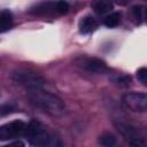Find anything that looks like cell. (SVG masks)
Listing matches in <instances>:
<instances>
[{
    "label": "cell",
    "instance_id": "17",
    "mask_svg": "<svg viewBox=\"0 0 147 147\" xmlns=\"http://www.w3.org/2000/svg\"><path fill=\"white\" fill-rule=\"evenodd\" d=\"M114 82L119 85H127V84H130L131 78H130V76H121V77H116L114 79Z\"/></svg>",
    "mask_w": 147,
    "mask_h": 147
},
{
    "label": "cell",
    "instance_id": "16",
    "mask_svg": "<svg viewBox=\"0 0 147 147\" xmlns=\"http://www.w3.org/2000/svg\"><path fill=\"white\" fill-rule=\"evenodd\" d=\"M132 13L134 15V18L137 20L138 23H140V20H141V16H142V9L140 6H134L132 7Z\"/></svg>",
    "mask_w": 147,
    "mask_h": 147
},
{
    "label": "cell",
    "instance_id": "5",
    "mask_svg": "<svg viewBox=\"0 0 147 147\" xmlns=\"http://www.w3.org/2000/svg\"><path fill=\"white\" fill-rule=\"evenodd\" d=\"M26 124L22 121H13L3 124L0 127V140H10L25 134Z\"/></svg>",
    "mask_w": 147,
    "mask_h": 147
},
{
    "label": "cell",
    "instance_id": "19",
    "mask_svg": "<svg viewBox=\"0 0 147 147\" xmlns=\"http://www.w3.org/2000/svg\"><path fill=\"white\" fill-rule=\"evenodd\" d=\"M115 2L117 5H119V6H125V5H127L129 0H115Z\"/></svg>",
    "mask_w": 147,
    "mask_h": 147
},
{
    "label": "cell",
    "instance_id": "14",
    "mask_svg": "<svg viewBox=\"0 0 147 147\" xmlns=\"http://www.w3.org/2000/svg\"><path fill=\"white\" fill-rule=\"evenodd\" d=\"M137 79L142 85L147 86V68H140L137 71Z\"/></svg>",
    "mask_w": 147,
    "mask_h": 147
},
{
    "label": "cell",
    "instance_id": "18",
    "mask_svg": "<svg viewBox=\"0 0 147 147\" xmlns=\"http://www.w3.org/2000/svg\"><path fill=\"white\" fill-rule=\"evenodd\" d=\"M13 110H14L13 106H10V105H3V106H1L0 113H1V116H5L7 114H10Z\"/></svg>",
    "mask_w": 147,
    "mask_h": 147
},
{
    "label": "cell",
    "instance_id": "4",
    "mask_svg": "<svg viewBox=\"0 0 147 147\" xmlns=\"http://www.w3.org/2000/svg\"><path fill=\"white\" fill-rule=\"evenodd\" d=\"M124 106L132 111H147V94L141 92H130L123 95Z\"/></svg>",
    "mask_w": 147,
    "mask_h": 147
},
{
    "label": "cell",
    "instance_id": "1",
    "mask_svg": "<svg viewBox=\"0 0 147 147\" xmlns=\"http://www.w3.org/2000/svg\"><path fill=\"white\" fill-rule=\"evenodd\" d=\"M26 96L33 106L40 108L52 116H61L64 113L63 101L55 94L44 91L41 87L29 88Z\"/></svg>",
    "mask_w": 147,
    "mask_h": 147
},
{
    "label": "cell",
    "instance_id": "7",
    "mask_svg": "<svg viewBox=\"0 0 147 147\" xmlns=\"http://www.w3.org/2000/svg\"><path fill=\"white\" fill-rule=\"evenodd\" d=\"M84 68L93 74H103L107 71V64L96 57H90L84 62Z\"/></svg>",
    "mask_w": 147,
    "mask_h": 147
},
{
    "label": "cell",
    "instance_id": "6",
    "mask_svg": "<svg viewBox=\"0 0 147 147\" xmlns=\"http://www.w3.org/2000/svg\"><path fill=\"white\" fill-rule=\"evenodd\" d=\"M116 126L118 127V131L126 139L130 140V144L131 145H136V146L144 145V142L141 140V137L139 136V132H138V130L136 127H133L132 125L125 124V123H117Z\"/></svg>",
    "mask_w": 147,
    "mask_h": 147
},
{
    "label": "cell",
    "instance_id": "12",
    "mask_svg": "<svg viewBox=\"0 0 147 147\" xmlns=\"http://www.w3.org/2000/svg\"><path fill=\"white\" fill-rule=\"evenodd\" d=\"M121 20V14L119 13H111L105 18V25L108 28H115L118 25Z\"/></svg>",
    "mask_w": 147,
    "mask_h": 147
},
{
    "label": "cell",
    "instance_id": "20",
    "mask_svg": "<svg viewBox=\"0 0 147 147\" xmlns=\"http://www.w3.org/2000/svg\"><path fill=\"white\" fill-rule=\"evenodd\" d=\"M9 145L10 146H21V147H23L24 146V142H22V141H15V142H11Z\"/></svg>",
    "mask_w": 147,
    "mask_h": 147
},
{
    "label": "cell",
    "instance_id": "9",
    "mask_svg": "<svg viewBox=\"0 0 147 147\" xmlns=\"http://www.w3.org/2000/svg\"><path fill=\"white\" fill-rule=\"evenodd\" d=\"M96 25H98L96 21L92 16H84V17H82V20L79 21V24H78L79 32L83 34H87V33L94 31Z\"/></svg>",
    "mask_w": 147,
    "mask_h": 147
},
{
    "label": "cell",
    "instance_id": "10",
    "mask_svg": "<svg viewBox=\"0 0 147 147\" xmlns=\"http://www.w3.org/2000/svg\"><path fill=\"white\" fill-rule=\"evenodd\" d=\"M13 14L8 9H2L0 13V31L3 33L11 28Z\"/></svg>",
    "mask_w": 147,
    "mask_h": 147
},
{
    "label": "cell",
    "instance_id": "2",
    "mask_svg": "<svg viewBox=\"0 0 147 147\" xmlns=\"http://www.w3.org/2000/svg\"><path fill=\"white\" fill-rule=\"evenodd\" d=\"M24 136L29 140V144L32 146H49L56 144L38 121H31L26 125Z\"/></svg>",
    "mask_w": 147,
    "mask_h": 147
},
{
    "label": "cell",
    "instance_id": "3",
    "mask_svg": "<svg viewBox=\"0 0 147 147\" xmlns=\"http://www.w3.org/2000/svg\"><path fill=\"white\" fill-rule=\"evenodd\" d=\"M11 79L24 87L29 88H37V87H42L45 84V80L41 76H39L36 72L29 71V70H16L11 74Z\"/></svg>",
    "mask_w": 147,
    "mask_h": 147
},
{
    "label": "cell",
    "instance_id": "8",
    "mask_svg": "<svg viewBox=\"0 0 147 147\" xmlns=\"http://www.w3.org/2000/svg\"><path fill=\"white\" fill-rule=\"evenodd\" d=\"M52 11L56 13V1H44L30 9V13L36 15H45Z\"/></svg>",
    "mask_w": 147,
    "mask_h": 147
},
{
    "label": "cell",
    "instance_id": "11",
    "mask_svg": "<svg viewBox=\"0 0 147 147\" xmlns=\"http://www.w3.org/2000/svg\"><path fill=\"white\" fill-rule=\"evenodd\" d=\"M113 9V2L110 0H100L94 6V10L98 14H106Z\"/></svg>",
    "mask_w": 147,
    "mask_h": 147
},
{
    "label": "cell",
    "instance_id": "15",
    "mask_svg": "<svg viewBox=\"0 0 147 147\" xmlns=\"http://www.w3.org/2000/svg\"><path fill=\"white\" fill-rule=\"evenodd\" d=\"M68 10H69V5L65 0H57L56 1V13L67 14Z\"/></svg>",
    "mask_w": 147,
    "mask_h": 147
},
{
    "label": "cell",
    "instance_id": "13",
    "mask_svg": "<svg viewBox=\"0 0 147 147\" xmlns=\"http://www.w3.org/2000/svg\"><path fill=\"white\" fill-rule=\"evenodd\" d=\"M99 144L101 146L111 147V146H114L116 144V138L110 133H105V134L99 137Z\"/></svg>",
    "mask_w": 147,
    "mask_h": 147
},
{
    "label": "cell",
    "instance_id": "21",
    "mask_svg": "<svg viewBox=\"0 0 147 147\" xmlns=\"http://www.w3.org/2000/svg\"><path fill=\"white\" fill-rule=\"evenodd\" d=\"M145 20H146V22H147V8L145 9Z\"/></svg>",
    "mask_w": 147,
    "mask_h": 147
}]
</instances>
